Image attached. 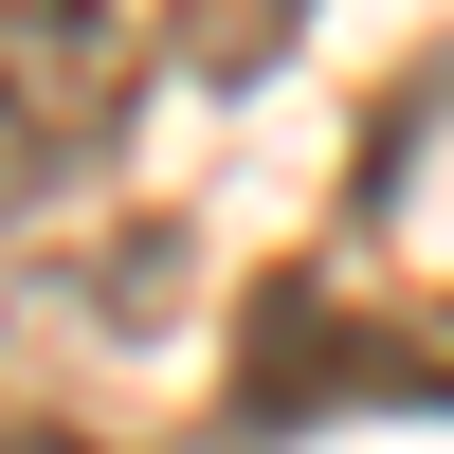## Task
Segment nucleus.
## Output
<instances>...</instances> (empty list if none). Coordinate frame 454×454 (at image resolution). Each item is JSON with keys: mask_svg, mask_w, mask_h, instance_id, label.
Returning a JSON list of instances; mask_svg holds the SVG:
<instances>
[{"mask_svg": "<svg viewBox=\"0 0 454 454\" xmlns=\"http://www.w3.org/2000/svg\"><path fill=\"white\" fill-rule=\"evenodd\" d=\"M291 36H309V0H164V73H200V91H254Z\"/></svg>", "mask_w": 454, "mask_h": 454, "instance_id": "f03ea898", "label": "nucleus"}, {"mask_svg": "<svg viewBox=\"0 0 454 454\" xmlns=\"http://www.w3.org/2000/svg\"><path fill=\"white\" fill-rule=\"evenodd\" d=\"M145 55L109 0H0V218H36L73 164H109Z\"/></svg>", "mask_w": 454, "mask_h": 454, "instance_id": "f257e3e1", "label": "nucleus"}, {"mask_svg": "<svg viewBox=\"0 0 454 454\" xmlns=\"http://www.w3.org/2000/svg\"><path fill=\"white\" fill-rule=\"evenodd\" d=\"M0 454H109V436H55V419H0Z\"/></svg>", "mask_w": 454, "mask_h": 454, "instance_id": "7ed1b4c3", "label": "nucleus"}]
</instances>
